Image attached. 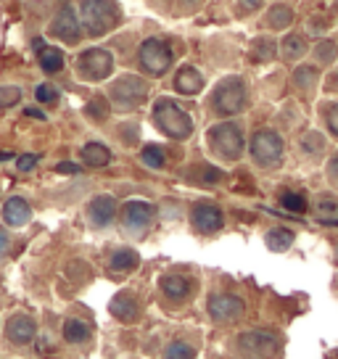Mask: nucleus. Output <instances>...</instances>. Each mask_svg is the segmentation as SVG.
<instances>
[{"label":"nucleus","instance_id":"obj_1","mask_svg":"<svg viewBox=\"0 0 338 359\" xmlns=\"http://www.w3.org/2000/svg\"><path fill=\"white\" fill-rule=\"evenodd\" d=\"M283 351V338L275 330L254 327L238 336V354L243 359H275Z\"/></svg>","mask_w":338,"mask_h":359},{"label":"nucleus","instance_id":"obj_2","mask_svg":"<svg viewBox=\"0 0 338 359\" xmlns=\"http://www.w3.org/2000/svg\"><path fill=\"white\" fill-rule=\"evenodd\" d=\"M154 122L172 140H185L193 133V119L172 98H158L154 103Z\"/></svg>","mask_w":338,"mask_h":359},{"label":"nucleus","instance_id":"obj_3","mask_svg":"<svg viewBox=\"0 0 338 359\" xmlns=\"http://www.w3.org/2000/svg\"><path fill=\"white\" fill-rule=\"evenodd\" d=\"M122 19L116 0H82V22L93 37L111 32Z\"/></svg>","mask_w":338,"mask_h":359},{"label":"nucleus","instance_id":"obj_4","mask_svg":"<svg viewBox=\"0 0 338 359\" xmlns=\"http://www.w3.org/2000/svg\"><path fill=\"white\" fill-rule=\"evenodd\" d=\"M246 98H248L246 82L241 77H227L215 88L209 106L219 116H233V114H241L246 109Z\"/></svg>","mask_w":338,"mask_h":359},{"label":"nucleus","instance_id":"obj_5","mask_svg":"<svg viewBox=\"0 0 338 359\" xmlns=\"http://www.w3.org/2000/svg\"><path fill=\"white\" fill-rule=\"evenodd\" d=\"M206 143L215 151V156H219L222 161H236L243 154V133L236 122H219L209 127Z\"/></svg>","mask_w":338,"mask_h":359},{"label":"nucleus","instance_id":"obj_6","mask_svg":"<svg viewBox=\"0 0 338 359\" xmlns=\"http://www.w3.org/2000/svg\"><path fill=\"white\" fill-rule=\"evenodd\" d=\"M283 151H285L283 137L275 130H259V133H254V137H251V156L264 169L278 167L283 161Z\"/></svg>","mask_w":338,"mask_h":359},{"label":"nucleus","instance_id":"obj_7","mask_svg":"<svg viewBox=\"0 0 338 359\" xmlns=\"http://www.w3.org/2000/svg\"><path fill=\"white\" fill-rule=\"evenodd\" d=\"M148 98V82L135 77V74H124L111 85V101L116 109H135Z\"/></svg>","mask_w":338,"mask_h":359},{"label":"nucleus","instance_id":"obj_8","mask_svg":"<svg viewBox=\"0 0 338 359\" xmlns=\"http://www.w3.org/2000/svg\"><path fill=\"white\" fill-rule=\"evenodd\" d=\"M137 61H140V67L146 69L151 77H161L169 69V64H172V48L164 40L151 37V40H146V43L140 45Z\"/></svg>","mask_w":338,"mask_h":359},{"label":"nucleus","instance_id":"obj_9","mask_svg":"<svg viewBox=\"0 0 338 359\" xmlns=\"http://www.w3.org/2000/svg\"><path fill=\"white\" fill-rule=\"evenodd\" d=\"M77 69L85 79L101 82V79H106L111 74L114 56L109 50H103V48H90V50H85V53L77 58Z\"/></svg>","mask_w":338,"mask_h":359},{"label":"nucleus","instance_id":"obj_10","mask_svg":"<svg viewBox=\"0 0 338 359\" xmlns=\"http://www.w3.org/2000/svg\"><path fill=\"white\" fill-rule=\"evenodd\" d=\"M206 309L215 323H238L246 314V302L233 293H215V296H209Z\"/></svg>","mask_w":338,"mask_h":359},{"label":"nucleus","instance_id":"obj_11","mask_svg":"<svg viewBox=\"0 0 338 359\" xmlns=\"http://www.w3.org/2000/svg\"><path fill=\"white\" fill-rule=\"evenodd\" d=\"M191 222L201 236H212V233H219V230H222L225 217H222V209H219L217 203L198 201L191 206Z\"/></svg>","mask_w":338,"mask_h":359},{"label":"nucleus","instance_id":"obj_12","mask_svg":"<svg viewBox=\"0 0 338 359\" xmlns=\"http://www.w3.org/2000/svg\"><path fill=\"white\" fill-rule=\"evenodd\" d=\"M154 219V206L148 201H127L122 209V222L130 233L143 236L148 230V224Z\"/></svg>","mask_w":338,"mask_h":359},{"label":"nucleus","instance_id":"obj_13","mask_svg":"<svg viewBox=\"0 0 338 359\" xmlns=\"http://www.w3.org/2000/svg\"><path fill=\"white\" fill-rule=\"evenodd\" d=\"M37 336V323H34L29 314H13L11 320L6 323V338L16 344V346H27L32 344Z\"/></svg>","mask_w":338,"mask_h":359},{"label":"nucleus","instance_id":"obj_14","mask_svg":"<svg viewBox=\"0 0 338 359\" xmlns=\"http://www.w3.org/2000/svg\"><path fill=\"white\" fill-rule=\"evenodd\" d=\"M50 34L58 37V40H64V43H77L79 37H82V27H79L77 16H74V11L69 6H64L56 13V19L50 24Z\"/></svg>","mask_w":338,"mask_h":359},{"label":"nucleus","instance_id":"obj_15","mask_svg":"<svg viewBox=\"0 0 338 359\" xmlns=\"http://www.w3.org/2000/svg\"><path fill=\"white\" fill-rule=\"evenodd\" d=\"M109 312L119 320V323H127V325H133L137 317H140V304H137V299L133 296V293H116L111 299V304H109Z\"/></svg>","mask_w":338,"mask_h":359},{"label":"nucleus","instance_id":"obj_16","mask_svg":"<svg viewBox=\"0 0 338 359\" xmlns=\"http://www.w3.org/2000/svg\"><path fill=\"white\" fill-rule=\"evenodd\" d=\"M88 217H90V222L95 227L111 224V219L116 217V201H114L111 196H95L90 206H88Z\"/></svg>","mask_w":338,"mask_h":359},{"label":"nucleus","instance_id":"obj_17","mask_svg":"<svg viewBox=\"0 0 338 359\" xmlns=\"http://www.w3.org/2000/svg\"><path fill=\"white\" fill-rule=\"evenodd\" d=\"M158 285H161V293L169 302H185L193 293V283L185 275H164Z\"/></svg>","mask_w":338,"mask_h":359},{"label":"nucleus","instance_id":"obj_18","mask_svg":"<svg viewBox=\"0 0 338 359\" xmlns=\"http://www.w3.org/2000/svg\"><path fill=\"white\" fill-rule=\"evenodd\" d=\"M29 217H32V209H29V203L24 201L22 196H13V198L3 203V219H6V224L22 227V224L29 222Z\"/></svg>","mask_w":338,"mask_h":359},{"label":"nucleus","instance_id":"obj_19","mask_svg":"<svg viewBox=\"0 0 338 359\" xmlns=\"http://www.w3.org/2000/svg\"><path fill=\"white\" fill-rule=\"evenodd\" d=\"M175 88H177V93L196 95V93H201V88H203V77L198 74V69H193L191 64H188V67H182L180 72L175 74Z\"/></svg>","mask_w":338,"mask_h":359},{"label":"nucleus","instance_id":"obj_20","mask_svg":"<svg viewBox=\"0 0 338 359\" xmlns=\"http://www.w3.org/2000/svg\"><path fill=\"white\" fill-rule=\"evenodd\" d=\"M82 161L88 167H106L111 161V151L103 143H88V146L82 148Z\"/></svg>","mask_w":338,"mask_h":359},{"label":"nucleus","instance_id":"obj_21","mask_svg":"<svg viewBox=\"0 0 338 359\" xmlns=\"http://www.w3.org/2000/svg\"><path fill=\"white\" fill-rule=\"evenodd\" d=\"M137 264H140V257H137V251H133V248H119V251H114V257H111L114 272H133V269H137Z\"/></svg>","mask_w":338,"mask_h":359},{"label":"nucleus","instance_id":"obj_22","mask_svg":"<svg viewBox=\"0 0 338 359\" xmlns=\"http://www.w3.org/2000/svg\"><path fill=\"white\" fill-rule=\"evenodd\" d=\"M64 338L69 344H85L90 338V325L82 320H67L64 323Z\"/></svg>","mask_w":338,"mask_h":359},{"label":"nucleus","instance_id":"obj_23","mask_svg":"<svg viewBox=\"0 0 338 359\" xmlns=\"http://www.w3.org/2000/svg\"><path fill=\"white\" fill-rule=\"evenodd\" d=\"M40 67L48 74H56V72L64 69V53L58 48H43L40 50Z\"/></svg>","mask_w":338,"mask_h":359},{"label":"nucleus","instance_id":"obj_24","mask_svg":"<svg viewBox=\"0 0 338 359\" xmlns=\"http://www.w3.org/2000/svg\"><path fill=\"white\" fill-rule=\"evenodd\" d=\"M291 22H293V11L288 6H283V3H275V8L267 13V27H272V29H285Z\"/></svg>","mask_w":338,"mask_h":359},{"label":"nucleus","instance_id":"obj_25","mask_svg":"<svg viewBox=\"0 0 338 359\" xmlns=\"http://www.w3.org/2000/svg\"><path fill=\"white\" fill-rule=\"evenodd\" d=\"M293 243V233L291 230H283V227H275V230H270L267 233V246L272 248V251H288Z\"/></svg>","mask_w":338,"mask_h":359},{"label":"nucleus","instance_id":"obj_26","mask_svg":"<svg viewBox=\"0 0 338 359\" xmlns=\"http://www.w3.org/2000/svg\"><path fill=\"white\" fill-rule=\"evenodd\" d=\"M317 79H320V72L315 67H299L293 74V85L299 90H312L317 85Z\"/></svg>","mask_w":338,"mask_h":359},{"label":"nucleus","instance_id":"obj_27","mask_svg":"<svg viewBox=\"0 0 338 359\" xmlns=\"http://www.w3.org/2000/svg\"><path fill=\"white\" fill-rule=\"evenodd\" d=\"M275 56V40L270 37H257L254 45H251V58L254 61H270Z\"/></svg>","mask_w":338,"mask_h":359},{"label":"nucleus","instance_id":"obj_28","mask_svg":"<svg viewBox=\"0 0 338 359\" xmlns=\"http://www.w3.org/2000/svg\"><path fill=\"white\" fill-rule=\"evenodd\" d=\"M164 359H196V348L188 346L185 341H172L164 348Z\"/></svg>","mask_w":338,"mask_h":359},{"label":"nucleus","instance_id":"obj_29","mask_svg":"<svg viewBox=\"0 0 338 359\" xmlns=\"http://www.w3.org/2000/svg\"><path fill=\"white\" fill-rule=\"evenodd\" d=\"M140 161L151 169H161L164 167V161H167V156H164V151H161L158 146H146L143 148V154H140Z\"/></svg>","mask_w":338,"mask_h":359},{"label":"nucleus","instance_id":"obj_30","mask_svg":"<svg viewBox=\"0 0 338 359\" xmlns=\"http://www.w3.org/2000/svg\"><path fill=\"white\" fill-rule=\"evenodd\" d=\"M280 206H285V209H288V212H293V214H304L306 212V201H304V196H302V193L285 191L280 196Z\"/></svg>","mask_w":338,"mask_h":359},{"label":"nucleus","instance_id":"obj_31","mask_svg":"<svg viewBox=\"0 0 338 359\" xmlns=\"http://www.w3.org/2000/svg\"><path fill=\"white\" fill-rule=\"evenodd\" d=\"M304 50H306V43H304V37L302 34H291L288 40H285V58L288 61H293V58H299V56H304Z\"/></svg>","mask_w":338,"mask_h":359},{"label":"nucleus","instance_id":"obj_32","mask_svg":"<svg viewBox=\"0 0 338 359\" xmlns=\"http://www.w3.org/2000/svg\"><path fill=\"white\" fill-rule=\"evenodd\" d=\"M19 101H22V90L16 85H3L0 88V109H11Z\"/></svg>","mask_w":338,"mask_h":359},{"label":"nucleus","instance_id":"obj_33","mask_svg":"<svg viewBox=\"0 0 338 359\" xmlns=\"http://www.w3.org/2000/svg\"><path fill=\"white\" fill-rule=\"evenodd\" d=\"M85 111H88V116H93V119H98V122H101V119L109 116V103H106V98H93V101L88 103V109H85Z\"/></svg>","mask_w":338,"mask_h":359},{"label":"nucleus","instance_id":"obj_34","mask_svg":"<svg viewBox=\"0 0 338 359\" xmlns=\"http://www.w3.org/2000/svg\"><path fill=\"white\" fill-rule=\"evenodd\" d=\"M302 146H304V151H309V154H320V151L325 148V137L320 133H306L304 140H302Z\"/></svg>","mask_w":338,"mask_h":359},{"label":"nucleus","instance_id":"obj_35","mask_svg":"<svg viewBox=\"0 0 338 359\" xmlns=\"http://www.w3.org/2000/svg\"><path fill=\"white\" fill-rule=\"evenodd\" d=\"M34 98L40 103H56L58 101V90L53 85H40V88L34 90Z\"/></svg>","mask_w":338,"mask_h":359},{"label":"nucleus","instance_id":"obj_36","mask_svg":"<svg viewBox=\"0 0 338 359\" xmlns=\"http://www.w3.org/2000/svg\"><path fill=\"white\" fill-rule=\"evenodd\" d=\"M315 56L320 64H330L333 56H336V43H320L315 50Z\"/></svg>","mask_w":338,"mask_h":359},{"label":"nucleus","instance_id":"obj_37","mask_svg":"<svg viewBox=\"0 0 338 359\" xmlns=\"http://www.w3.org/2000/svg\"><path fill=\"white\" fill-rule=\"evenodd\" d=\"M325 119H327V127H330V133L338 135V103H336V106H330V109H327Z\"/></svg>","mask_w":338,"mask_h":359},{"label":"nucleus","instance_id":"obj_38","mask_svg":"<svg viewBox=\"0 0 338 359\" xmlns=\"http://www.w3.org/2000/svg\"><path fill=\"white\" fill-rule=\"evenodd\" d=\"M34 164H37V156L34 154H24V156H19V172H29V169H34Z\"/></svg>","mask_w":338,"mask_h":359},{"label":"nucleus","instance_id":"obj_39","mask_svg":"<svg viewBox=\"0 0 338 359\" xmlns=\"http://www.w3.org/2000/svg\"><path fill=\"white\" fill-rule=\"evenodd\" d=\"M8 248H11V238H8V233L0 227V259L8 254Z\"/></svg>","mask_w":338,"mask_h":359},{"label":"nucleus","instance_id":"obj_40","mask_svg":"<svg viewBox=\"0 0 338 359\" xmlns=\"http://www.w3.org/2000/svg\"><path fill=\"white\" fill-rule=\"evenodd\" d=\"M327 177H330L333 185H338V154L330 158V164H327Z\"/></svg>","mask_w":338,"mask_h":359},{"label":"nucleus","instance_id":"obj_41","mask_svg":"<svg viewBox=\"0 0 338 359\" xmlns=\"http://www.w3.org/2000/svg\"><path fill=\"white\" fill-rule=\"evenodd\" d=\"M56 172H61V175H77L79 167L77 164H72V161H61V164L56 167Z\"/></svg>","mask_w":338,"mask_h":359},{"label":"nucleus","instance_id":"obj_42","mask_svg":"<svg viewBox=\"0 0 338 359\" xmlns=\"http://www.w3.org/2000/svg\"><path fill=\"white\" fill-rule=\"evenodd\" d=\"M241 3H243L246 11H257V8L262 6V0H241Z\"/></svg>","mask_w":338,"mask_h":359},{"label":"nucleus","instance_id":"obj_43","mask_svg":"<svg viewBox=\"0 0 338 359\" xmlns=\"http://www.w3.org/2000/svg\"><path fill=\"white\" fill-rule=\"evenodd\" d=\"M27 116H34V119H46V114L37 111V109H27Z\"/></svg>","mask_w":338,"mask_h":359}]
</instances>
